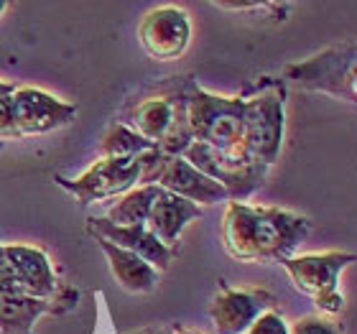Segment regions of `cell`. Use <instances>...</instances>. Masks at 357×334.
I'll return each mask as SVG.
<instances>
[{
    "label": "cell",
    "instance_id": "6da1fadb",
    "mask_svg": "<svg viewBox=\"0 0 357 334\" xmlns=\"http://www.w3.org/2000/svg\"><path fill=\"white\" fill-rule=\"evenodd\" d=\"M309 220L271 207L230 204L225 217V243L240 260H286L306 238Z\"/></svg>",
    "mask_w": 357,
    "mask_h": 334
},
{
    "label": "cell",
    "instance_id": "7a4b0ae2",
    "mask_svg": "<svg viewBox=\"0 0 357 334\" xmlns=\"http://www.w3.org/2000/svg\"><path fill=\"white\" fill-rule=\"evenodd\" d=\"M128 118L130 130H135L164 156H181L194 141L186 118V89H181V84L164 95L138 100Z\"/></svg>",
    "mask_w": 357,
    "mask_h": 334
},
{
    "label": "cell",
    "instance_id": "3957f363",
    "mask_svg": "<svg viewBox=\"0 0 357 334\" xmlns=\"http://www.w3.org/2000/svg\"><path fill=\"white\" fill-rule=\"evenodd\" d=\"M186 118L194 141L207 143L222 153H240L245 100L207 95L194 82H186Z\"/></svg>",
    "mask_w": 357,
    "mask_h": 334
},
{
    "label": "cell",
    "instance_id": "277c9868",
    "mask_svg": "<svg viewBox=\"0 0 357 334\" xmlns=\"http://www.w3.org/2000/svg\"><path fill=\"white\" fill-rule=\"evenodd\" d=\"M166 156L161 151H146L133 158H102L97 161L92 169L79 176L77 181H67V179H56L64 189L77 194V199H82L84 204L95 199H105L112 194L128 192L133 184L146 181V184H156L158 171L164 166Z\"/></svg>",
    "mask_w": 357,
    "mask_h": 334
},
{
    "label": "cell",
    "instance_id": "5b68a950",
    "mask_svg": "<svg viewBox=\"0 0 357 334\" xmlns=\"http://www.w3.org/2000/svg\"><path fill=\"white\" fill-rule=\"evenodd\" d=\"M283 141V92L268 87L253 100H245L240 153L253 164L271 166L278 158Z\"/></svg>",
    "mask_w": 357,
    "mask_h": 334
},
{
    "label": "cell",
    "instance_id": "8992f818",
    "mask_svg": "<svg viewBox=\"0 0 357 334\" xmlns=\"http://www.w3.org/2000/svg\"><path fill=\"white\" fill-rule=\"evenodd\" d=\"M138 36H141L143 49L153 59H178L192 41V23H189L186 10L176 6H164L146 13V18L138 26Z\"/></svg>",
    "mask_w": 357,
    "mask_h": 334
},
{
    "label": "cell",
    "instance_id": "52a82bcc",
    "mask_svg": "<svg viewBox=\"0 0 357 334\" xmlns=\"http://www.w3.org/2000/svg\"><path fill=\"white\" fill-rule=\"evenodd\" d=\"M352 255L342 252H324V255H304L298 260H283L286 268L291 271L296 289L304 294H314L321 309L327 312H340L342 309V296L337 294L335 283L337 273L342 271Z\"/></svg>",
    "mask_w": 357,
    "mask_h": 334
},
{
    "label": "cell",
    "instance_id": "ba28073f",
    "mask_svg": "<svg viewBox=\"0 0 357 334\" xmlns=\"http://www.w3.org/2000/svg\"><path fill=\"white\" fill-rule=\"evenodd\" d=\"M8 100H10V112H13L15 128L21 135L49 133L54 128L67 126L69 120L77 115L72 105L61 103L56 97L33 87L13 89V95Z\"/></svg>",
    "mask_w": 357,
    "mask_h": 334
},
{
    "label": "cell",
    "instance_id": "9c48e42d",
    "mask_svg": "<svg viewBox=\"0 0 357 334\" xmlns=\"http://www.w3.org/2000/svg\"><path fill=\"white\" fill-rule=\"evenodd\" d=\"M89 232L95 238L123 248V250L135 252L138 258H143L156 271H166L174 260V248H166L146 225L123 227V225H112L110 220H102V217H89Z\"/></svg>",
    "mask_w": 357,
    "mask_h": 334
},
{
    "label": "cell",
    "instance_id": "30bf717a",
    "mask_svg": "<svg viewBox=\"0 0 357 334\" xmlns=\"http://www.w3.org/2000/svg\"><path fill=\"white\" fill-rule=\"evenodd\" d=\"M156 184L161 189H166V192L181 197V199L192 202V204H197V202L215 204V202L230 199V194L225 192L222 184H217L209 176H204L192 164H186L181 156H166L164 166L158 171Z\"/></svg>",
    "mask_w": 357,
    "mask_h": 334
},
{
    "label": "cell",
    "instance_id": "8fae6325",
    "mask_svg": "<svg viewBox=\"0 0 357 334\" xmlns=\"http://www.w3.org/2000/svg\"><path fill=\"white\" fill-rule=\"evenodd\" d=\"M268 306L273 298L263 291H225L212 306V319L222 334H245Z\"/></svg>",
    "mask_w": 357,
    "mask_h": 334
},
{
    "label": "cell",
    "instance_id": "7c38bea8",
    "mask_svg": "<svg viewBox=\"0 0 357 334\" xmlns=\"http://www.w3.org/2000/svg\"><path fill=\"white\" fill-rule=\"evenodd\" d=\"M199 215L202 212L197 204H192V202H186V199H181V197H176V194L161 189L156 202H153V207H151L146 227H149L166 248H174L178 243V238H181V232H184L186 225Z\"/></svg>",
    "mask_w": 357,
    "mask_h": 334
},
{
    "label": "cell",
    "instance_id": "4fadbf2b",
    "mask_svg": "<svg viewBox=\"0 0 357 334\" xmlns=\"http://www.w3.org/2000/svg\"><path fill=\"white\" fill-rule=\"evenodd\" d=\"M3 250H6L8 263L13 268L18 286H21V291L26 296L41 298L56 291V278H54L52 266L44 258V252L23 245H10V248H3Z\"/></svg>",
    "mask_w": 357,
    "mask_h": 334
},
{
    "label": "cell",
    "instance_id": "5bb4252c",
    "mask_svg": "<svg viewBox=\"0 0 357 334\" xmlns=\"http://www.w3.org/2000/svg\"><path fill=\"white\" fill-rule=\"evenodd\" d=\"M350 49V46H347ZM347 49H332V52H324L319 56L309 59L306 64H296V67L289 69V77H294L298 84H306V87L314 89H324V92H335V95L342 97V77L344 67H352V52L344 56Z\"/></svg>",
    "mask_w": 357,
    "mask_h": 334
},
{
    "label": "cell",
    "instance_id": "9a60e30c",
    "mask_svg": "<svg viewBox=\"0 0 357 334\" xmlns=\"http://www.w3.org/2000/svg\"><path fill=\"white\" fill-rule=\"evenodd\" d=\"M97 243L102 245V250L107 252L110 258V268L115 278L120 281V286L128 291H138V294H146V291H153V286L158 283V271L151 268L143 258H138L135 252L123 250V248L112 245L107 240H100Z\"/></svg>",
    "mask_w": 357,
    "mask_h": 334
},
{
    "label": "cell",
    "instance_id": "2e32d148",
    "mask_svg": "<svg viewBox=\"0 0 357 334\" xmlns=\"http://www.w3.org/2000/svg\"><path fill=\"white\" fill-rule=\"evenodd\" d=\"M158 192H161L158 184H143V186H138V189H133V192H128L126 197L110 209V217H107V220H110L112 225H123V227L146 225Z\"/></svg>",
    "mask_w": 357,
    "mask_h": 334
},
{
    "label": "cell",
    "instance_id": "e0dca14e",
    "mask_svg": "<svg viewBox=\"0 0 357 334\" xmlns=\"http://www.w3.org/2000/svg\"><path fill=\"white\" fill-rule=\"evenodd\" d=\"M46 301L31 296H0V327L8 332H26L38 314L46 312Z\"/></svg>",
    "mask_w": 357,
    "mask_h": 334
},
{
    "label": "cell",
    "instance_id": "ac0fdd59",
    "mask_svg": "<svg viewBox=\"0 0 357 334\" xmlns=\"http://www.w3.org/2000/svg\"><path fill=\"white\" fill-rule=\"evenodd\" d=\"M153 151L149 141L130 130L128 126H112L110 133L102 138V156L105 158H133L138 153Z\"/></svg>",
    "mask_w": 357,
    "mask_h": 334
},
{
    "label": "cell",
    "instance_id": "d6986e66",
    "mask_svg": "<svg viewBox=\"0 0 357 334\" xmlns=\"http://www.w3.org/2000/svg\"><path fill=\"white\" fill-rule=\"evenodd\" d=\"M245 334H291V332L286 327L283 317H278L275 312H263Z\"/></svg>",
    "mask_w": 357,
    "mask_h": 334
},
{
    "label": "cell",
    "instance_id": "ffe728a7",
    "mask_svg": "<svg viewBox=\"0 0 357 334\" xmlns=\"http://www.w3.org/2000/svg\"><path fill=\"white\" fill-rule=\"evenodd\" d=\"M8 97H0V141H15V138H21L18 128H15L13 112H10V100Z\"/></svg>",
    "mask_w": 357,
    "mask_h": 334
},
{
    "label": "cell",
    "instance_id": "44dd1931",
    "mask_svg": "<svg viewBox=\"0 0 357 334\" xmlns=\"http://www.w3.org/2000/svg\"><path fill=\"white\" fill-rule=\"evenodd\" d=\"M291 334H340V332H337V327H332L324 319H304L298 321Z\"/></svg>",
    "mask_w": 357,
    "mask_h": 334
},
{
    "label": "cell",
    "instance_id": "7402d4cb",
    "mask_svg": "<svg viewBox=\"0 0 357 334\" xmlns=\"http://www.w3.org/2000/svg\"><path fill=\"white\" fill-rule=\"evenodd\" d=\"M13 84H8V82H0V97H8L10 92H13Z\"/></svg>",
    "mask_w": 357,
    "mask_h": 334
},
{
    "label": "cell",
    "instance_id": "603a6c76",
    "mask_svg": "<svg viewBox=\"0 0 357 334\" xmlns=\"http://www.w3.org/2000/svg\"><path fill=\"white\" fill-rule=\"evenodd\" d=\"M138 334H169L164 329H146V332H138Z\"/></svg>",
    "mask_w": 357,
    "mask_h": 334
},
{
    "label": "cell",
    "instance_id": "cb8c5ba5",
    "mask_svg": "<svg viewBox=\"0 0 357 334\" xmlns=\"http://www.w3.org/2000/svg\"><path fill=\"white\" fill-rule=\"evenodd\" d=\"M172 334H202V332H189V329H176V332Z\"/></svg>",
    "mask_w": 357,
    "mask_h": 334
},
{
    "label": "cell",
    "instance_id": "d4e9b609",
    "mask_svg": "<svg viewBox=\"0 0 357 334\" xmlns=\"http://www.w3.org/2000/svg\"><path fill=\"white\" fill-rule=\"evenodd\" d=\"M3 10H6V3H0V13H3Z\"/></svg>",
    "mask_w": 357,
    "mask_h": 334
}]
</instances>
